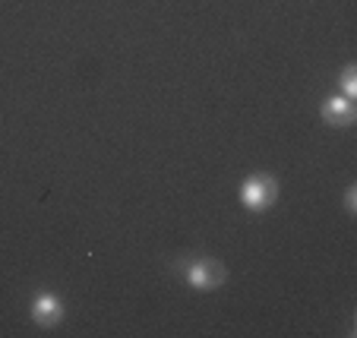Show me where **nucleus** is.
I'll use <instances>...</instances> for the list:
<instances>
[{
    "label": "nucleus",
    "mask_w": 357,
    "mask_h": 338,
    "mask_svg": "<svg viewBox=\"0 0 357 338\" xmlns=\"http://www.w3.org/2000/svg\"><path fill=\"white\" fill-rule=\"evenodd\" d=\"M338 82H342V92H344V98H351V102H354V98H357V67H354V63H348V67L342 70V76H338Z\"/></svg>",
    "instance_id": "5"
},
{
    "label": "nucleus",
    "mask_w": 357,
    "mask_h": 338,
    "mask_svg": "<svg viewBox=\"0 0 357 338\" xmlns=\"http://www.w3.org/2000/svg\"><path fill=\"white\" fill-rule=\"evenodd\" d=\"M278 199V183L272 174H250L241 187V203L247 212H266Z\"/></svg>",
    "instance_id": "2"
},
{
    "label": "nucleus",
    "mask_w": 357,
    "mask_h": 338,
    "mask_svg": "<svg viewBox=\"0 0 357 338\" xmlns=\"http://www.w3.org/2000/svg\"><path fill=\"white\" fill-rule=\"evenodd\" d=\"M344 212H348V215L357 212V187H348V193H344Z\"/></svg>",
    "instance_id": "6"
},
{
    "label": "nucleus",
    "mask_w": 357,
    "mask_h": 338,
    "mask_svg": "<svg viewBox=\"0 0 357 338\" xmlns=\"http://www.w3.org/2000/svg\"><path fill=\"white\" fill-rule=\"evenodd\" d=\"M29 313H32L35 325H41V329H54V325L63 319V304H61L57 294L41 291V294H35V300L29 304Z\"/></svg>",
    "instance_id": "3"
},
{
    "label": "nucleus",
    "mask_w": 357,
    "mask_h": 338,
    "mask_svg": "<svg viewBox=\"0 0 357 338\" xmlns=\"http://www.w3.org/2000/svg\"><path fill=\"white\" fill-rule=\"evenodd\" d=\"M354 117H357V108L344 95H329L323 102V121L332 123V127H351Z\"/></svg>",
    "instance_id": "4"
},
{
    "label": "nucleus",
    "mask_w": 357,
    "mask_h": 338,
    "mask_svg": "<svg viewBox=\"0 0 357 338\" xmlns=\"http://www.w3.org/2000/svg\"><path fill=\"white\" fill-rule=\"evenodd\" d=\"M181 272H183V282L196 291H215L218 284H225L228 272L218 259L212 256H196V259H183L181 263Z\"/></svg>",
    "instance_id": "1"
}]
</instances>
